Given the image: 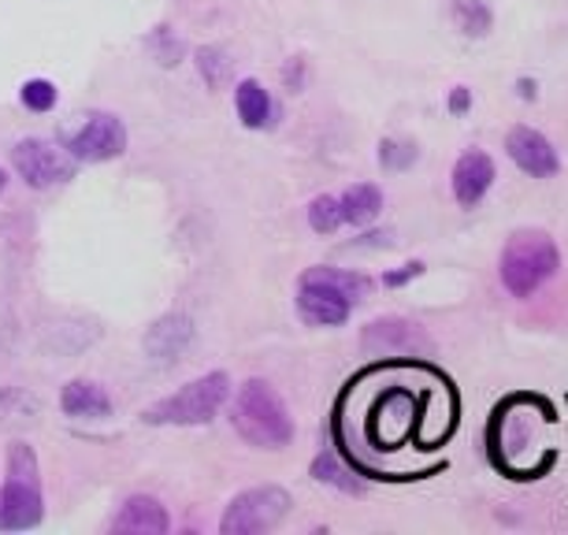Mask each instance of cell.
Segmentation results:
<instances>
[{"instance_id":"1","label":"cell","mask_w":568,"mask_h":535,"mask_svg":"<svg viewBox=\"0 0 568 535\" xmlns=\"http://www.w3.org/2000/svg\"><path fill=\"white\" fill-rule=\"evenodd\" d=\"M372 291L368 275L342 272V268H308L297 280V316L313 327H338L346 324L353 305Z\"/></svg>"},{"instance_id":"2","label":"cell","mask_w":568,"mask_h":535,"mask_svg":"<svg viewBox=\"0 0 568 535\" xmlns=\"http://www.w3.org/2000/svg\"><path fill=\"white\" fill-rule=\"evenodd\" d=\"M231 424L250 446L261 451H283L294 443L291 410L264 380H245L231 405Z\"/></svg>"},{"instance_id":"3","label":"cell","mask_w":568,"mask_h":535,"mask_svg":"<svg viewBox=\"0 0 568 535\" xmlns=\"http://www.w3.org/2000/svg\"><path fill=\"white\" fill-rule=\"evenodd\" d=\"M557 268H561V250H557L554 234L539 228H520L509 234L506 250H501L498 275L513 297H531L554 280Z\"/></svg>"},{"instance_id":"4","label":"cell","mask_w":568,"mask_h":535,"mask_svg":"<svg viewBox=\"0 0 568 535\" xmlns=\"http://www.w3.org/2000/svg\"><path fill=\"white\" fill-rule=\"evenodd\" d=\"M45 521L38 457L27 443L8 446V480L0 487V532H27Z\"/></svg>"},{"instance_id":"5","label":"cell","mask_w":568,"mask_h":535,"mask_svg":"<svg viewBox=\"0 0 568 535\" xmlns=\"http://www.w3.org/2000/svg\"><path fill=\"white\" fill-rule=\"evenodd\" d=\"M227 398H231V376L227 372H209V376L194 380L190 387L175 391L171 398L149 405L142 413V421L145 424H175V427L209 424L212 416L223 410Z\"/></svg>"},{"instance_id":"6","label":"cell","mask_w":568,"mask_h":535,"mask_svg":"<svg viewBox=\"0 0 568 535\" xmlns=\"http://www.w3.org/2000/svg\"><path fill=\"white\" fill-rule=\"evenodd\" d=\"M294 509V498L286 487H275V484H264V487H250L242 495H234V502L227 506L220 521V532L223 535H261V532H272L278 528Z\"/></svg>"},{"instance_id":"7","label":"cell","mask_w":568,"mask_h":535,"mask_svg":"<svg viewBox=\"0 0 568 535\" xmlns=\"http://www.w3.org/2000/svg\"><path fill=\"white\" fill-rule=\"evenodd\" d=\"M63 149H68L71 160H82V164H104V160L123 157L126 127L120 115L93 112V115H85L82 127H74V131L63 138Z\"/></svg>"},{"instance_id":"8","label":"cell","mask_w":568,"mask_h":535,"mask_svg":"<svg viewBox=\"0 0 568 535\" xmlns=\"http://www.w3.org/2000/svg\"><path fill=\"white\" fill-rule=\"evenodd\" d=\"M12 168L19 171V179L34 190L68 183L74 171L68 149H57L52 142H41V138H23V142L12 149Z\"/></svg>"},{"instance_id":"9","label":"cell","mask_w":568,"mask_h":535,"mask_svg":"<svg viewBox=\"0 0 568 535\" xmlns=\"http://www.w3.org/2000/svg\"><path fill=\"white\" fill-rule=\"evenodd\" d=\"M361 342L375 357H427L432 353V339L413 320H394V316L375 320V324L364 327Z\"/></svg>"},{"instance_id":"10","label":"cell","mask_w":568,"mask_h":535,"mask_svg":"<svg viewBox=\"0 0 568 535\" xmlns=\"http://www.w3.org/2000/svg\"><path fill=\"white\" fill-rule=\"evenodd\" d=\"M190 346H194V320L186 313H164L149 324L142 339V350L153 365H175Z\"/></svg>"},{"instance_id":"11","label":"cell","mask_w":568,"mask_h":535,"mask_svg":"<svg viewBox=\"0 0 568 535\" xmlns=\"http://www.w3.org/2000/svg\"><path fill=\"white\" fill-rule=\"evenodd\" d=\"M506 153L517 164L524 175L531 179H554L561 171V157L557 149L546 142V134L531 131V127H513L506 134Z\"/></svg>"},{"instance_id":"12","label":"cell","mask_w":568,"mask_h":535,"mask_svg":"<svg viewBox=\"0 0 568 535\" xmlns=\"http://www.w3.org/2000/svg\"><path fill=\"white\" fill-rule=\"evenodd\" d=\"M495 186V160L484 149H468L465 157L454 164V198L457 205H479L487 198V190Z\"/></svg>"},{"instance_id":"13","label":"cell","mask_w":568,"mask_h":535,"mask_svg":"<svg viewBox=\"0 0 568 535\" xmlns=\"http://www.w3.org/2000/svg\"><path fill=\"white\" fill-rule=\"evenodd\" d=\"M171 528L168 509L149 495H131L112 521L115 535H164Z\"/></svg>"},{"instance_id":"14","label":"cell","mask_w":568,"mask_h":535,"mask_svg":"<svg viewBox=\"0 0 568 535\" xmlns=\"http://www.w3.org/2000/svg\"><path fill=\"white\" fill-rule=\"evenodd\" d=\"M60 410L63 416H74V421H104V416H112V398L101 383L71 380L60 391Z\"/></svg>"},{"instance_id":"15","label":"cell","mask_w":568,"mask_h":535,"mask_svg":"<svg viewBox=\"0 0 568 535\" xmlns=\"http://www.w3.org/2000/svg\"><path fill=\"white\" fill-rule=\"evenodd\" d=\"M342 205V220L353 223V228H368V223L383 212V190L375 183H353L346 194L338 198Z\"/></svg>"},{"instance_id":"16","label":"cell","mask_w":568,"mask_h":535,"mask_svg":"<svg viewBox=\"0 0 568 535\" xmlns=\"http://www.w3.org/2000/svg\"><path fill=\"white\" fill-rule=\"evenodd\" d=\"M234 109H239V120L250 127V131H261L272 120V98H267V90L256 79H245L239 82V90H234Z\"/></svg>"},{"instance_id":"17","label":"cell","mask_w":568,"mask_h":535,"mask_svg":"<svg viewBox=\"0 0 568 535\" xmlns=\"http://www.w3.org/2000/svg\"><path fill=\"white\" fill-rule=\"evenodd\" d=\"M313 476L320 480V484H327V487H338V491H346V495H361V491H364V487H361V480L353 476L349 468L342 465L338 457L331 454V451H324V454H320L316 462H313Z\"/></svg>"},{"instance_id":"18","label":"cell","mask_w":568,"mask_h":535,"mask_svg":"<svg viewBox=\"0 0 568 535\" xmlns=\"http://www.w3.org/2000/svg\"><path fill=\"white\" fill-rule=\"evenodd\" d=\"M194 68L201 71V79H205L209 90H220V85L231 82V60L220 46H201L194 52Z\"/></svg>"},{"instance_id":"19","label":"cell","mask_w":568,"mask_h":535,"mask_svg":"<svg viewBox=\"0 0 568 535\" xmlns=\"http://www.w3.org/2000/svg\"><path fill=\"white\" fill-rule=\"evenodd\" d=\"M420 149H416L413 138H383L379 142V164L387 171H405L416 164Z\"/></svg>"},{"instance_id":"20","label":"cell","mask_w":568,"mask_h":535,"mask_svg":"<svg viewBox=\"0 0 568 535\" xmlns=\"http://www.w3.org/2000/svg\"><path fill=\"white\" fill-rule=\"evenodd\" d=\"M342 205H338V198H331V194H320L313 205H308V228H313L316 234H335L342 228Z\"/></svg>"},{"instance_id":"21","label":"cell","mask_w":568,"mask_h":535,"mask_svg":"<svg viewBox=\"0 0 568 535\" xmlns=\"http://www.w3.org/2000/svg\"><path fill=\"white\" fill-rule=\"evenodd\" d=\"M457 16H460V27H465L468 38H484L490 34V23H495V16H490L487 4H479V0H465V4H457Z\"/></svg>"},{"instance_id":"22","label":"cell","mask_w":568,"mask_h":535,"mask_svg":"<svg viewBox=\"0 0 568 535\" xmlns=\"http://www.w3.org/2000/svg\"><path fill=\"white\" fill-rule=\"evenodd\" d=\"M19 98H23V104L30 112H52V104H57V85H52L49 79H30L23 82V90H19Z\"/></svg>"},{"instance_id":"23","label":"cell","mask_w":568,"mask_h":535,"mask_svg":"<svg viewBox=\"0 0 568 535\" xmlns=\"http://www.w3.org/2000/svg\"><path fill=\"white\" fill-rule=\"evenodd\" d=\"M420 272H424V264H420V261H413V264H405L402 272H387V275H383V283H387V286H405L409 280H416Z\"/></svg>"},{"instance_id":"24","label":"cell","mask_w":568,"mask_h":535,"mask_svg":"<svg viewBox=\"0 0 568 535\" xmlns=\"http://www.w3.org/2000/svg\"><path fill=\"white\" fill-rule=\"evenodd\" d=\"M446 109L454 112V115H465L471 109V93L465 90V85H457L454 93H449V101H446Z\"/></svg>"},{"instance_id":"25","label":"cell","mask_w":568,"mask_h":535,"mask_svg":"<svg viewBox=\"0 0 568 535\" xmlns=\"http://www.w3.org/2000/svg\"><path fill=\"white\" fill-rule=\"evenodd\" d=\"M517 93H520L524 101H535V79H520L517 82Z\"/></svg>"},{"instance_id":"26","label":"cell","mask_w":568,"mask_h":535,"mask_svg":"<svg viewBox=\"0 0 568 535\" xmlns=\"http://www.w3.org/2000/svg\"><path fill=\"white\" fill-rule=\"evenodd\" d=\"M0 190H4V171H0Z\"/></svg>"}]
</instances>
